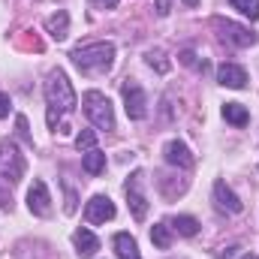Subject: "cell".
<instances>
[{
  "label": "cell",
  "instance_id": "83f0119b",
  "mask_svg": "<svg viewBox=\"0 0 259 259\" xmlns=\"http://www.w3.org/2000/svg\"><path fill=\"white\" fill-rule=\"evenodd\" d=\"M184 6H190V9H193V6H199V0H184Z\"/></svg>",
  "mask_w": 259,
  "mask_h": 259
},
{
  "label": "cell",
  "instance_id": "6da1fadb",
  "mask_svg": "<svg viewBox=\"0 0 259 259\" xmlns=\"http://www.w3.org/2000/svg\"><path fill=\"white\" fill-rule=\"evenodd\" d=\"M46 100H49V127H55L61 115H69V112L75 109V91H72V84H69V78H66L64 69L49 72Z\"/></svg>",
  "mask_w": 259,
  "mask_h": 259
},
{
  "label": "cell",
  "instance_id": "f1b7e54d",
  "mask_svg": "<svg viewBox=\"0 0 259 259\" xmlns=\"http://www.w3.org/2000/svg\"><path fill=\"white\" fill-rule=\"evenodd\" d=\"M241 259H259V256H253V253H244V256H241Z\"/></svg>",
  "mask_w": 259,
  "mask_h": 259
},
{
  "label": "cell",
  "instance_id": "4fadbf2b",
  "mask_svg": "<svg viewBox=\"0 0 259 259\" xmlns=\"http://www.w3.org/2000/svg\"><path fill=\"white\" fill-rule=\"evenodd\" d=\"M166 160H169L172 166H181V169H190V166H193L190 148H187L184 142H178V139H172V142L166 145Z\"/></svg>",
  "mask_w": 259,
  "mask_h": 259
},
{
  "label": "cell",
  "instance_id": "44dd1931",
  "mask_svg": "<svg viewBox=\"0 0 259 259\" xmlns=\"http://www.w3.org/2000/svg\"><path fill=\"white\" fill-rule=\"evenodd\" d=\"M94 145H97V133H94V130H81V133L75 136V148H78V151H91Z\"/></svg>",
  "mask_w": 259,
  "mask_h": 259
},
{
  "label": "cell",
  "instance_id": "8fae6325",
  "mask_svg": "<svg viewBox=\"0 0 259 259\" xmlns=\"http://www.w3.org/2000/svg\"><path fill=\"white\" fill-rule=\"evenodd\" d=\"M72 244H75V253L81 259H91L100 250V238H97L91 229H75V232H72Z\"/></svg>",
  "mask_w": 259,
  "mask_h": 259
},
{
  "label": "cell",
  "instance_id": "cb8c5ba5",
  "mask_svg": "<svg viewBox=\"0 0 259 259\" xmlns=\"http://www.w3.org/2000/svg\"><path fill=\"white\" fill-rule=\"evenodd\" d=\"M154 9H157V15H169L172 12V0H154Z\"/></svg>",
  "mask_w": 259,
  "mask_h": 259
},
{
  "label": "cell",
  "instance_id": "7402d4cb",
  "mask_svg": "<svg viewBox=\"0 0 259 259\" xmlns=\"http://www.w3.org/2000/svg\"><path fill=\"white\" fill-rule=\"evenodd\" d=\"M178 61H181L184 66H193V69H199V72H205V61H196L193 52H181V55H178Z\"/></svg>",
  "mask_w": 259,
  "mask_h": 259
},
{
  "label": "cell",
  "instance_id": "ba28073f",
  "mask_svg": "<svg viewBox=\"0 0 259 259\" xmlns=\"http://www.w3.org/2000/svg\"><path fill=\"white\" fill-rule=\"evenodd\" d=\"M27 208L36 217H49L52 214V196H49L46 181H33V187L27 190Z\"/></svg>",
  "mask_w": 259,
  "mask_h": 259
},
{
  "label": "cell",
  "instance_id": "484cf974",
  "mask_svg": "<svg viewBox=\"0 0 259 259\" xmlns=\"http://www.w3.org/2000/svg\"><path fill=\"white\" fill-rule=\"evenodd\" d=\"M72 211H75V193L66 190V214H72Z\"/></svg>",
  "mask_w": 259,
  "mask_h": 259
},
{
  "label": "cell",
  "instance_id": "ffe728a7",
  "mask_svg": "<svg viewBox=\"0 0 259 259\" xmlns=\"http://www.w3.org/2000/svg\"><path fill=\"white\" fill-rule=\"evenodd\" d=\"M229 6L238 9L241 15H247L250 21H256L259 18V0H229Z\"/></svg>",
  "mask_w": 259,
  "mask_h": 259
},
{
  "label": "cell",
  "instance_id": "ac0fdd59",
  "mask_svg": "<svg viewBox=\"0 0 259 259\" xmlns=\"http://www.w3.org/2000/svg\"><path fill=\"white\" fill-rule=\"evenodd\" d=\"M151 241H154V247L169 250V247H172V226H169V223H157V226L151 229Z\"/></svg>",
  "mask_w": 259,
  "mask_h": 259
},
{
  "label": "cell",
  "instance_id": "3957f363",
  "mask_svg": "<svg viewBox=\"0 0 259 259\" xmlns=\"http://www.w3.org/2000/svg\"><path fill=\"white\" fill-rule=\"evenodd\" d=\"M81 106H84V115L91 118V124L97 130H115V112H112V103H109V97L106 94H100V91H88L84 97H81Z\"/></svg>",
  "mask_w": 259,
  "mask_h": 259
},
{
  "label": "cell",
  "instance_id": "d4e9b609",
  "mask_svg": "<svg viewBox=\"0 0 259 259\" xmlns=\"http://www.w3.org/2000/svg\"><path fill=\"white\" fill-rule=\"evenodd\" d=\"M9 109H12V100H9L6 94H0V118H6V115H9Z\"/></svg>",
  "mask_w": 259,
  "mask_h": 259
},
{
  "label": "cell",
  "instance_id": "5b68a950",
  "mask_svg": "<svg viewBox=\"0 0 259 259\" xmlns=\"http://www.w3.org/2000/svg\"><path fill=\"white\" fill-rule=\"evenodd\" d=\"M124 109H127V118L133 121H142L145 115H148V97H145V91L136 84V81H124Z\"/></svg>",
  "mask_w": 259,
  "mask_h": 259
},
{
  "label": "cell",
  "instance_id": "9a60e30c",
  "mask_svg": "<svg viewBox=\"0 0 259 259\" xmlns=\"http://www.w3.org/2000/svg\"><path fill=\"white\" fill-rule=\"evenodd\" d=\"M66 27H69V15L66 12H58V15H52V18H46V30H49V36L52 39H66Z\"/></svg>",
  "mask_w": 259,
  "mask_h": 259
},
{
  "label": "cell",
  "instance_id": "7a4b0ae2",
  "mask_svg": "<svg viewBox=\"0 0 259 259\" xmlns=\"http://www.w3.org/2000/svg\"><path fill=\"white\" fill-rule=\"evenodd\" d=\"M72 64L78 66L81 72H91V75H100V72H109L115 64V46L112 42H91V46H78L72 52Z\"/></svg>",
  "mask_w": 259,
  "mask_h": 259
},
{
  "label": "cell",
  "instance_id": "8992f818",
  "mask_svg": "<svg viewBox=\"0 0 259 259\" xmlns=\"http://www.w3.org/2000/svg\"><path fill=\"white\" fill-rule=\"evenodd\" d=\"M214 27L223 33V39H229V42L238 46V49H247V46L256 42V33H250L247 27H241V24H235V21H223V18H217Z\"/></svg>",
  "mask_w": 259,
  "mask_h": 259
},
{
  "label": "cell",
  "instance_id": "603a6c76",
  "mask_svg": "<svg viewBox=\"0 0 259 259\" xmlns=\"http://www.w3.org/2000/svg\"><path fill=\"white\" fill-rule=\"evenodd\" d=\"M15 127H18V136H21L27 145H33V139H30V133H27V118H24V115H18V118H15Z\"/></svg>",
  "mask_w": 259,
  "mask_h": 259
},
{
  "label": "cell",
  "instance_id": "7c38bea8",
  "mask_svg": "<svg viewBox=\"0 0 259 259\" xmlns=\"http://www.w3.org/2000/svg\"><path fill=\"white\" fill-rule=\"evenodd\" d=\"M217 81H220L223 88L241 91V88L247 84V72H244L241 66H235V64H223L220 69H217Z\"/></svg>",
  "mask_w": 259,
  "mask_h": 259
},
{
  "label": "cell",
  "instance_id": "d6986e66",
  "mask_svg": "<svg viewBox=\"0 0 259 259\" xmlns=\"http://www.w3.org/2000/svg\"><path fill=\"white\" fill-rule=\"evenodd\" d=\"M172 229H175L178 235L193 238L196 232H199V220H196V217H190V214H178V217L172 220Z\"/></svg>",
  "mask_w": 259,
  "mask_h": 259
},
{
  "label": "cell",
  "instance_id": "30bf717a",
  "mask_svg": "<svg viewBox=\"0 0 259 259\" xmlns=\"http://www.w3.org/2000/svg\"><path fill=\"white\" fill-rule=\"evenodd\" d=\"M214 202H217L220 211H229V214H238V211L244 208V202L226 187V181H217V184H214Z\"/></svg>",
  "mask_w": 259,
  "mask_h": 259
},
{
  "label": "cell",
  "instance_id": "5bb4252c",
  "mask_svg": "<svg viewBox=\"0 0 259 259\" xmlns=\"http://www.w3.org/2000/svg\"><path fill=\"white\" fill-rule=\"evenodd\" d=\"M115 253H118V259H142L139 256V244H136V238L130 232L115 235Z\"/></svg>",
  "mask_w": 259,
  "mask_h": 259
},
{
  "label": "cell",
  "instance_id": "2e32d148",
  "mask_svg": "<svg viewBox=\"0 0 259 259\" xmlns=\"http://www.w3.org/2000/svg\"><path fill=\"white\" fill-rule=\"evenodd\" d=\"M81 169H84L88 175H100V172L106 169V154L97 151V148H91V151L81 157Z\"/></svg>",
  "mask_w": 259,
  "mask_h": 259
},
{
  "label": "cell",
  "instance_id": "4316f807",
  "mask_svg": "<svg viewBox=\"0 0 259 259\" xmlns=\"http://www.w3.org/2000/svg\"><path fill=\"white\" fill-rule=\"evenodd\" d=\"M97 3H103V6H109V9H115V6H118V0H97Z\"/></svg>",
  "mask_w": 259,
  "mask_h": 259
},
{
  "label": "cell",
  "instance_id": "e0dca14e",
  "mask_svg": "<svg viewBox=\"0 0 259 259\" xmlns=\"http://www.w3.org/2000/svg\"><path fill=\"white\" fill-rule=\"evenodd\" d=\"M223 118H226L229 124H235V127H244V124L250 121V112H247L241 103H226V106H223Z\"/></svg>",
  "mask_w": 259,
  "mask_h": 259
},
{
  "label": "cell",
  "instance_id": "9c48e42d",
  "mask_svg": "<svg viewBox=\"0 0 259 259\" xmlns=\"http://www.w3.org/2000/svg\"><path fill=\"white\" fill-rule=\"evenodd\" d=\"M84 217H88V223H106V220H112L115 217L112 199L109 196H94L88 202V208H84Z\"/></svg>",
  "mask_w": 259,
  "mask_h": 259
},
{
  "label": "cell",
  "instance_id": "277c9868",
  "mask_svg": "<svg viewBox=\"0 0 259 259\" xmlns=\"http://www.w3.org/2000/svg\"><path fill=\"white\" fill-rule=\"evenodd\" d=\"M24 175V160L12 142H0V178L6 184H15Z\"/></svg>",
  "mask_w": 259,
  "mask_h": 259
},
{
  "label": "cell",
  "instance_id": "52a82bcc",
  "mask_svg": "<svg viewBox=\"0 0 259 259\" xmlns=\"http://www.w3.org/2000/svg\"><path fill=\"white\" fill-rule=\"evenodd\" d=\"M139 184H142V172H133L127 181V202H130V211H133L136 223H142L148 217V199L139 190Z\"/></svg>",
  "mask_w": 259,
  "mask_h": 259
}]
</instances>
